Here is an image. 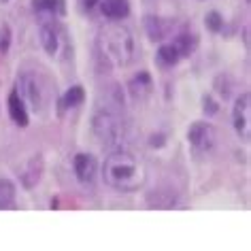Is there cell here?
<instances>
[{"label":"cell","mask_w":251,"mask_h":251,"mask_svg":"<svg viewBox=\"0 0 251 251\" xmlns=\"http://www.w3.org/2000/svg\"><path fill=\"white\" fill-rule=\"evenodd\" d=\"M104 183L117 192H136L145 185L147 173L143 162L130 151H115L104 160Z\"/></svg>","instance_id":"cell-1"},{"label":"cell","mask_w":251,"mask_h":251,"mask_svg":"<svg viewBox=\"0 0 251 251\" xmlns=\"http://www.w3.org/2000/svg\"><path fill=\"white\" fill-rule=\"evenodd\" d=\"M98 53L111 66H128L136 55V43L132 30L122 24H106L98 32Z\"/></svg>","instance_id":"cell-2"},{"label":"cell","mask_w":251,"mask_h":251,"mask_svg":"<svg viewBox=\"0 0 251 251\" xmlns=\"http://www.w3.org/2000/svg\"><path fill=\"white\" fill-rule=\"evenodd\" d=\"M17 94L34 113H45L51 100V85L41 73H24L17 79Z\"/></svg>","instance_id":"cell-3"},{"label":"cell","mask_w":251,"mask_h":251,"mask_svg":"<svg viewBox=\"0 0 251 251\" xmlns=\"http://www.w3.org/2000/svg\"><path fill=\"white\" fill-rule=\"evenodd\" d=\"M41 45L51 58H64L68 51V34L55 20L41 22Z\"/></svg>","instance_id":"cell-4"},{"label":"cell","mask_w":251,"mask_h":251,"mask_svg":"<svg viewBox=\"0 0 251 251\" xmlns=\"http://www.w3.org/2000/svg\"><path fill=\"white\" fill-rule=\"evenodd\" d=\"M92 130L96 134V139L102 145H115L124 136V124L115 113L111 111H100L92 119Z\"/></svg>","instance_id":"cell-5"},{"label":"cell","mask_w":251,"mask_h":251,"mask_svg":"<svg viewBox=\"0 0 251 251\" xmlns=\"http://www.w3.org/2000/svg\"><path fill=\"white\" fill-rule=\"evenodd\" d=\"M232 124H234L236 134L245 143H249L251 139V96L247 92L236 98L234 109H232Z\"/></svg>","instance_id":"cell-6"},{"label":"cell","mask_w":251,"mask_h":251,"mask_svg":"<svg viewBox=\"0 0 251 251\" xmlns=\"http://www.w3.org/2000/svg\"><path fill=\"white\" fill-rule=\"evenodd\" d=\"M187 141H190V145L194 147V151L204 153V151H211L213 145H215L217 132L209 122H196L187 130Z\"/></svg>","instance_id":"cell-7"},{"label":"cell","mask_w":251,"mask_h":251,"mask_svg":"<svg viewBox=\"0 0 251 251\" xmlns=\"http://www.w3.org/2000/svg\"><path fill=\"white\" fill-rule=\"evenodd\" d=\"M43 171H45V162H43V158H41L39 153L32 155V158H30L26 164H24L22 171H20V181H22V185L26 187V190H32V187L41 181Z\"/></svg>","instance_id":"cell-8"},{"label":"cell","mask_w":251,"mask_h":251,"mask_svg":"<svg viewBox=\"0 0 251 251\" xmlns=\"http://www.w3.org/2000/svg\"><path fill=\"white\" fill-rule=\"evenodd\" d=\"M73 168H75V175H77V179L81 183H90L98 173V162L92 153H77L73 160Z\"/></svg>","instance_id":"cell-9"},{"label":"cell","mask_w":251,"mask_h":251,"mask_svg":"<svg viewBox=\"0 0 251 251\" xmlns=\"http://www.w3.org/2000/svg\"><path fill=\"white\" fill-rule=\"evenodd\" d=\"M96 4L100 7V13H102L106 20H126L130 15V2L128 0H96Z\"/></svg>","instance_id":"cell-10"},{"label":"cell","mask_w":251,"mask_h":251,"mask_svg":"<svg viewBox=\"0 0 251 251\" xmlns=\"http://www.w3.org/2000/svg\"><path fill=\"white\" fill-rule=\"evenodd\" d=\"M151 77H149V73H139L136 77L130 81V85H128V92H130V96H132V100H136V102H143V100H147L149 96H151Z\"/></svg>","instance_id":"cell-11"},{"label":"cell","mask_w":251,"mask_h":251,"mask_svg":"<svg viewBox=\"0 0 251 251\" xmlns=\"http://www.w3.org/2000/svg\"><path fill=\"white\" fill-rule=\"evenodd\" d=\"M9 115L11 119L20 126V128H26L30 124V115H28V106L22 100V96L17 94V90H13L9 94Z\"/></svg>","instance_id":"cell-12"},{"label":"cell","mask_w":251,"mask_h":251,"mask_svg":"<svg viewBox=\"0 0 251 251\" xmlns=\"http://www.w3.org/2000/svg\"><path fill=\"white\" fill-rule=\"evenodd\" d=\"M145 30L151 41H164L173 30L171 20H162V17H145Z\"/></svg>","instance_id":"cell-13"},{"label":"cell","mask_w":251,"mask_h":251,"mask_svg":"<svg viewBox=\"0 0 251 251\" xmlns=\"http://www.w3.org/2000/svg\"><path fill=\"white\" fill-rule=\"evenodd\" d=\"M34 13H39L45 20H55L58 15H64V0H32Z\"/></svg>","instance_id":"cell-14"},{"label":"cell","mask_w":251,"mask_h":251,"mask_svg":"<svg viewBox=\"0 0 251 251\" xmlns=\"http://www.w3.org/2000/svg\"><path fill=\"white\" fill-rule=\"evenodd\" d=\"M83 100H85V90L81 85H73L71 90H68L64 96L60 98V102H58V109H60V115H64V113L68 109H75V106H79V104H83Z\"/></svg>","instance_id":"cell-15"},{"label":"cell","mask_w":251,"mask_h":251,"mask_svg":"<svg viewBox=\"0 0 251 251\" xmlns=\"http://www.w3.org/2000/svg\"><path fill=\"white\" fill-rule=\"evenodd\" d=\"M173 45L177 47V51L181 53V58H187V55H192L198 49V36L194 32H181V34L175 36Z\"/></svg>","instance_id":"cell-16"},{"label":"cell","mask_w":251,"mask_h":251,"mask_svg":"<svg viewBox=\"0 0 251 251\" xmlns=\"http://www.w3.org/2000/svg\"><path fill=\"white\" fill-rule=\"evenodd\" d=\"M181 62V53L177 51V47L173 43H164L160 49H158V64L164 66V68H173Z\"/></svg>","instance_id":"cell-17"},{"label":"cell","mask_w":251,"mask_h":251,"mask_svg":"<svg viewBox=\"0 0 251 251\" xmlns=\"http://www.w3.org/2000/svg\"><path fill=\"white\" fill-rule=\"evenodd\" d=\"M17 198L15 183L9 179H0V209H13Z\"/></svg>","instance_id":"cell-18"},{"label":"cell","mask_w":251,"mask_h":251,"mask_svg":"<svg viewBox=\"0 0 251 251\" xmlns=\"http://www.w3.org/2000/svg\"><path fill=\"white\" fill-rule=\"evenodd\" d=\"M206 28L211 30V32H219V30L224 28V20H222V15L217 13V11H211V13H206Z\"/></svg>","instance_id":"cell-19"},{"label":"cell","mask_w":251,"mask_h":251,"mask_svg":"<svg viewBox=\"0 0 251 251\" xmlns=\"http://www.w3.org/2000/svg\"><path fill=\"white\" fill-rule=\"evenodd\" d=\"M11 45V30L4 22H0V53H7Z\"/></svg>","instance_id":"cell-20"},{"label":"cell","mask_w":251,"mask_h":251,"mask_svg":"<svg viewBox=\"0 0 251 251\" xmlns=\"http://www.w3.org/2000/svg\"><path fill=\"white\" fill-rule=\"evenodd\" d=\"M202 109H204V113H206V115H215V113H217V104H215V100H213L211 96H204L202 98Z\"/></svg>","instance_id":"cell-21"},{"label":"cell","mask_w":251,"mask_h":251,"mask_svg":"<svg viewBox=\"0 0 251 251\" xmlns=\"http://www.w3.org/2000/svg\"><path fill=\"white\" fill-rule=\"evenodd\" d=\"M2 2H9V0H2Z\"/></svg>","instance_id":"cell-22"}]
</instances>
